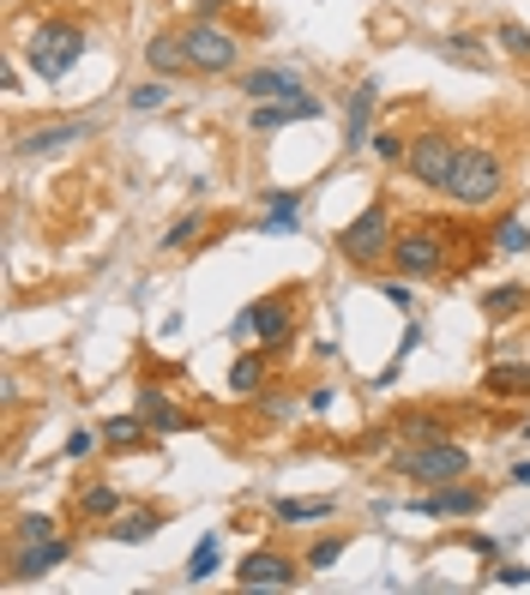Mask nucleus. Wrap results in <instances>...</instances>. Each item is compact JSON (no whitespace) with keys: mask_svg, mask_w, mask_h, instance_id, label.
I'll use <instances>...</instances> for the list:
<instances>
[{"mask_svg":"<svg viewBox=\"0 0 530 595\" xmlns=\"http://www.w3.org/2000/svg\"><path fill=\"white\" fill-rule=\"evenodd\" d=\"M72 559V542L67 535H49V542H7V584L24 589V584H42L49 572H61Z\"/></svg>","mask_w":530,"mask_h":595,"instance_id":"obj_11","label":"nucleus"},{"mask_svg":"<svg viewBox=\"0 0 530 595\" xmlns=\"http://www.w3.org/2000/svg\"><path fill=\"white\" fill-rule=\"evenodd\" d=\"M367 151H374L386 169H404V151H410V132L398 127H374V139H367Z\"/></svg>","mask_w":530,"mask_h":595,"instance_id":"obj_33","label":"nucleus"},{"mask_svg":"<svg viewBox=\"0 0 530 595\" xmlns=\"http://www.w3.org/2000/svg\"><path fill=\"white\" fill-rule=\"evenodd\" d=\"M181 37H187V54H194V72H205V79H224V72L242 67V37H235L229 24L194 19Z\"/></svg>","mask_w":530,"mask_h":595,"instance_id":"obj_8","label":"nucleus"},{"mask_svg":"<svg viewBox=\"0 0 530 595\" xmlns=\"http://www.w3.org/2000/svg\"><path fill=\"white\" fill-rule=\"evenodd\" d=\"M337 404V385H314V391H307V409H314V415H326Z\"/></svg>","mask_w":530,"mask_h":595,"instance_id":"obj_40","label":"nucleus"},{"mask_svg":"<svg viewBox=\"0 0 530 595\" xmlns=\"http://www.w3.org/2000/svg\"><path fill=\"white\" fill-rule=\"evenodd\" d=\"M507 487H530V457H524V464H512V469H507Z\"/></svg>","mask_w":530,"mask_h":595,"instance_id":"obj_45","label":"nucleus"},{"mask_svg":"<svg viewBox=\"0 0 530 595\" xmlns=\"http://www.w3.org/2000/svg\"><path fill=\"white\" fill-rule=\"evenodd\" d=\"M97 445H102V427H72L61 452L72 457V464H79V457H91V452H97Z\"/></svg>","mask_w":530,"mask_h":595,"instance_id":"obj_36","label":"nucleus"},{"mask_svg":"<svg viewBox=\"0 0 530 595\" xmlns=\"http://www.w3.org/2000/svg\"><path fill=\"white\" fill-rule=\"evenodd\" d=\"M398 475L410 487H440V482H464L470 475V452L459 439H434V445H410L398 452Z\"/></svg>","mask_w":530,"mask_h":595,"instance_id":"obj_7","label":"nucleus"},{"mask_svg":"<svg viewBox=\"0 0 530 595\" xmlns=\"http://www.w3.org/2000/svg\"><path fill=\"white\" fill-rule=\"evenodd\" d=\"M459 132L452 127H422V132H410V151H404V175L416 187H429V192H446L452 181V162H459Z\"/></svg>","mask_w":530,"mask_h":595,"instance_id":"obj_6","label":"nucleus"},{"mask_svg":"<svg viewBox=\"0 0 530 595\" xmlns=\"http://www.w3.org/2000/svg\"><path fill=\"white\" fill-rule=\"evenodd\" d=\"M494 584H507V589H530V565H524V559H500V565H494Z\"/></svg>","mask_w":530,"mask_h":595,"instance_id":"obj_37","label":"nucleus"},{"mask_svg":"<svg viewBox=\"0 0 530 595\" xmlns=\"http://www.w3.org/2000/svg\"><path fill=\"white\" fill-rule=\"evenodd\" d=\"M524 307H530V289H524V282H489V289H482V319H489V325L519 319Z\"/></svg>","mask_w":530,"mask_h":595,"instance_id":"obj_24","label":"nucleus"},{"mask_svg":"<svg viewBox=\"0 0 530 595\" xmlns=\"http://www.w3.org/2000/svg\"><path fill=\"white\" fill-rule=\"evenodd\" d=\"M205 211H187V217H175L169 229H164V241H157V252H194V247H205Z\"/></svg>","mask_w":530,"mask_h":595,"instance_id":"obj_27","label":"nucleus"},{"mask_svg":"<svg viewBox=\"0 0 530 595\" xmlns=\"http://www.w3.org/2000/svg\"><path fill=\"white\" fill-rule=\"evenodd\" d=\"M224 565V535H199V547H194V559H187V584H205V577Z\"/></svg>","mask_w":530,"mask_h":595,"instance_id":"obj_30","label":"nucleus"},{"mask_svg":"<svg viewBox=\"0 0 530 595\" xmlns=\"http://www.w3.org/2000/svg\"><path fill=\"white\" fill-rule=\"evenodd\" d=\"M169 97H175V91H169V79H157V72H151L145 85H132V91H127V109H132V115H157Z\"/></svg>","mask_w":530,"mask_h":595,"instance_id":"obj_34","label":"nucleus"},{"mask_svg":"<svg viewBox=\"0 0 530 595\" xmlns=\"http://www.w3.org/2000/svg\"><path fill=\"white\" fill-rule=\"evenodd\" d=\"M344 554H350V529H332V535H320V542L307 547L302 565H307V572H332V565L344 559Z\"/></svg>","mask_w":530,"mask_h":595,"instance_id":"obj_29","label":"nucleus"},{"mask_svg":"<svg viewBox=\"0 0 530 595\" xmlns=\"http://www.w3.org/2000/svg\"><path fill=\"white\" fill-rule=\"evenodd\" d=\"M482 391H489L494 404H530V361H494L489 374H482Z\"/></svg>","mask_w":530,"mask_h":595,"instance_id":"obj_22","label":"nucleus"},{"mask_svg":"<svg viewBox=\"0 0 530 595\" xmlns=\"http://www.w3.org/2000/svg\"><path fill=\"white\" fill-rule=\"evenodd\" d=\"M416 344H422V325H404V337H398V361H404V355H416Z\"/></svg>","mask_w":530,"mask_h":595,"instance_id":"obj_43","label":"nucleus"},{"mask_svg":"<svg viewBox=\"0 0 530 595\" xmlns=\"http://www.w3.org/2000/svg\"><path fill=\"white\" fill-rule=\"evenodd\" d=\"M519 434H524V439H530V415H524V422H519Z\"/></svg>","mask_w":530,"mask_h":595,"instance_id":"obj_46","label":"nucleus"},{"mask_svg":"<svg viewBox=\"0 0 530 595\" xmlns=\"http://www.w3.org/2000/svg\"><path fill=\"white\" fill-rule=\"evenodd\" d=\"M91 132H97V121H85V115H72V121H37V127H24L19 139H12V157H24V162L61 157L79 139H91Z\"/></svg>","mask_w":530,"mask_h":595,"instance_id":"obj_12","label":"nucleus"},{"mask_svg":"<svg viewBox=\"0 0 530 595\" xmlns=\"http://www.w3.org/2000/svg\"><path fill=\"white\" fill-rule=\"evenodd\" d=\"M19 85H24L19 61H7V67H0V91H7V97H19Z\"/></svg>","mask_w":530,"mask_h":595,"instance_id":"obj_42","label":"nucleus"},{"mask_svg":"<svg viewBox=\"0 0 530 595\" xmlns=\"http://www.w3.org/2000/svg\"><path fill=\"white\" fill-rule=\"evenodd\" d=\"M337 512L332 494H277L272 499V524H326Z\"/></svg>","mask_w":530,"mask_h":595,"instance_id":"obj_21","label":"nucleus"},{"mask_svg":"<svg viewBox=\"0 0 530 595\" xmlns=\"http://www.w3.org/2000/svg\"><path fill=\"white\" fill-rule=\"evenodd\" d=\"M85 49H91V31H85L79 19H42V24H31V37L19 42L24 67H31L42 85H61L67 72L85 61Z\"/></svg>","mask_w":530,"mask_h":595,"instance_id":"obj_3","label":"nucleus"},{"mask_svg":"<svg viewBox=\"0 0 530 595\" xmlns=\"http://www.w3.org/2000/svg\"><path fill=\"white\" fill-rule=\"evenodd\" d=\"M132 409L145 415V427H151V434H187V427H194V415L175 404V397H169L157 379H139V385H132Z\"/></svg>","mask_w":530,"mask_h":595,"instance_id":"obj_14","label":"nucleus"},{"mask_svg":"<svg viewBox=\"0 0 530 595\" xmlns=\"http://www.w3.org/2000/svg\"><path fill=\"white\" fill-rule=\"evenodd\" d=\"M145 67H151L157 79H187V72H194L187 37H181V31H157L151 42H145Z\"/></svg>","mask_w":530,"mask_h":595,"instance_id":"obj_19","label":"nucleus"},{"mask_svg":"<svg viewBox=\"0 0 530 595\" xmlns=\"http://www.w3.org/2000/svg\"><path fill=\"white\" fill-rule=\"evenodd\" d=\"M307 577V565L284 547H254L235 559V589H296Z\"/></svg>","mask_w":530,"mask_h":595,"instance_id":"obj_10","label":"nucleus"},{"mask_svg":"<svg viewBox=\"0 0 530 595\" xmlns=\"http://www.w3.org/2000/svg\"><path fill=\"white\" fill-rule=\"evenodd\" d=\"M392 434L410 439V445L452 439V415H440V409H404V415H392Z\"/></svg>","mask_w":530,"mask_h":595,"instance_id":"obj_23","label":"nucleus"},{"mask_svg":"<svg viewBox=\"0 0 530 595\" xmlns=\"http://www.w3.org/2000/svg\"><path fill=\"white\" fill-rule=\"evenodd\" d=\"M452 235L440 222H398V241H392V271L410 277V282H434L452 271Z\"/></svg>","mask_w":530,"mask_h":595,"instance_id":"obj_5","label":"nucleus"},{"mask_svg":"<svg viewBox=\"0 0 530 595\" xmlns=\"http://www.w3.org/2000/svg\"><path fill=\"white\" fill-rule=\"evenodd\" d=\"M97 427H102V452H139L145 434H151L139 409H132V415H109V422H97Z\"/></svg>","mask_w":530,"mask_h":595,"instance_id":"obj_25","label":"nucleus"},{"mask_svg":"<svg viewBox=\"0 0 530 595\" xmlns=\"http://www.w3.org/2000/svg\"><path fill=\"white\" fill-rule=\"evenodd\" d=\"M49 535H61V517L55 512H19L7 542H49Z\"/></svg>","mask_w":530,"mask_h":595,"instance_id":"obj_31","label":"nucleus"},{"mask_svg":"<svg viewBox=\"0 0 530 595\" xmlns=\"http://www.w3.org/2000/svg\"><path fill=\"white\" fill-rule=\"evenodd\" d=\"M434 54L452 67H489V49H482V37L470 31H452V37H434Z\"/></svg>","mask_w":530,"mask_h":595,"instance_id":"obj_28","label":"nucleus"},{"mask_svg":"<svg viewBox=\"0 0 530 595\" xmlns=\"http://www.w3.org/2000/svg\"><path fill=\"white\" fill-rule=\"evenodd\" d=\"M115 512H127L121 487H109V482H91V487H79V517H85V524H109Z\"/></svg>","mask_w":530,"mask_h":595,"instance_id":"obj_26","label":"nucleus"},{"mask_svg":"<svg viewBox=\"0 0 530 595\" xmlns=\"http://www.w3.org/2000/svg\"><path fill=\"white\" fill-rule=\"evenodd\" d=\"M464 547H470L477 559H494V542H489V535H464Z\"/></svg>","mask_w":530,"mask_h":595,"instance_id":"obj_44","label":"nucleus"},{"mask_svg":"<svg viewBox=\"0 0 530 595\" xmlns=\"http://www.w3.org/2000/svg\"><path fill=\"white\" fill-rule=\"evenodd\" d=\"M494 42L512 54V61H530V24H519V19H500V24H494Z\"/></svg>","mask_w":530,"mask_h":595,"instance_id":"obj_35","label":"nucleus"},{"mask_svg":"<svg viewBox=\"0 0 530 595\" xmlns=\"http://www.w3.org/2000/svg\"><path fill=\"white\" fill-rule=\"evenodd\" d=\"M302 222V187H272L265 192V217L254 222V235H296Z\"/></svg>","mask_w":530,"mask_h":595,"instance_id":"obj_20","label":"nucleus"},{"mask_svg":"<svg viewBox=\"0 0 530 595\" xmlns=\"http://www.w3.org/2000/svg\"><path fill=\"white\" fill-rule=\"evenodd\" d=\"M187 7H194V19H217V12H229L235 0H187Z\"/></svg>","mask_w":530,"mask_h":595,"instance_id":"obj_41","label":"nucleus"},{"mask_svg":"<svg viewBox=\"0 0 530 595\" xmlns=\"http://www.w3.org/2000/svg\"><path fill=\"white\" fill-rule=\"evenodd\" d=\"M326 115V102L320 97H277V102H254V115H247V127L254 132H277V127H296V121H320Z\"/></svg>","mask_w":530,"mask_h":595,"instance_id":"obj_17","label":"nucleus"},{"mask_svg":"<svg viewBox=\"0 0 530 595\" xmlns=\"http://www.w3.org/2000/svg\"><path fill=\"white\" fill-rule=\"evenodd\" d=\"M254 404H259L265 415H289V397H284V391H277V385H265V391L254 397Z\"/></svg>","mask_w":530,"mask_h":595,"instance_id":"obj_38","label":"nucleus"},{"mask_svg":"<svg viewBox=\"0 0 530 595\" xmlns=\"http://www.w3.org/2000/svg\"><path fill=\"white\" fill-rule=\"evenodd\" d=\"M296 331H302V295L296 289H272V295H259L254 307H242L229 325V344L242 349V344H259V349H289L296 344Z\"/></svg>","mask_w":530,"mask_h":595,"instance_id":"obj_2","label":"nucleus"},{"mask_svg":"<svg viewBox=\"0 0 530 595\" xmlns=\"http://www.w3.org/2000/svg\"><path fill=\"white\" fill-rule=\"evenodd\" d=\"M446 199L459 205V211H489V205H500L507 199V151L489 139H464L459 162H452Z\"/></svg>","mask_w":530,"mask_h":595,"instance_id":"obj_1","label":"nucleus"},{"mask_svg":"<svg viewBox=\"0 0 530 595\" xmlns=\"http://www.w3.org/2000/svg\"><path fill=\"white\" fill-rule=\"evenodd\" d=\"M235 91L247 102H277V97H302L307 79L296 67H254V72H235Z\"/></svg>","mask_w":530,"mask_h":595,"instance_id":"obj_16","label":"nucleus"},{"mask_svg":"<svg viewBox=\"0 0 530 595\" xmlns=\"http://www.w3.org/2000/svg\"><path fill=\"white\" fill-rule=\"evenodd\" d=\"M164 524H169V505L139 499V505H127V512H115L109 524H97V535H102V542H115V547H139V542H151Z\"/></svg>","mask_w":530,"mask_h":595,"instance_id":"obj_13","label":"nucleus"},{"mask_svg":"<svg viewBox=\"0 0 530 595\" xmlns=\"http://www.w3.org/2000/svg\"><path fill=\"white\" fill-rule=\"evenodd\" d=\"M380 295H386L392 307H410V301H416V289H410V277H404V282H380Z\"/></svg>","mask_w":530,"mask_h":595,"instance_id":"obj_39","label":"nucleus"},{"mask_svg":"<svg viewBox=\"0 0 530 595\" xmlns=\"http://www.w3.org/2000/svg\"><path fill=\"white\" fill-rule=\"evenodd\" d=\"M374 102H380V79L367 72L344 109V151H367V139H374Z\"/></svg>","mask_w":530,"mask_h":595,"instance_id":"obj_18","label":"nucleus"},{"mask_svg":"<svg viewBox=\"0 0 530 595\" xmlns=\"http://www.w3.org/2000/svg\"><path fill=\"white\" fill-rule=\"evenodd\" d=\"M494 252H524L530 247V217L524 211H507V217H500L494 222V241H489Z\"/></svg>","mask_w":530,"mask_h":595,"instance_id":"obj_32","label":"nucleus"},{"mask_svg":"<svg viewBox=\"0 0 530 595\" xmlns=\"http://www.w3.org/2000/svg\"><path fill=\"white\" fill-rule=\"evenodd\" d=\"M489 505V487L482 482H440V487H416L404 512L429 517V524H446V517H477Z\"/></svg>","mask_w":530,"mask_h":595,"instance_id":"obj_9","label":"nucleus"},{"mask_svg":"<svg viewBox=\"0 0 530 595\" xmlns=\"http://www.w3.org/2000/svg\"><path fill=\"white\" fill-rule=\"evenodd\" d=\"M392 241H398V217H392V205H386V199L362 205V211L332 235L337 259L356 265V271H380V265L392 259Z\"/></svg>","mask_w":530,"mask_h":595,"instance_id":"obj_4","label":"nucleus"},{"mask_svg":"<svg viewBox=\"0 0 530 595\" xmlns=\"http://www.w3.org/2000/svg\"><path fill=\"white\" fill-rule=\"evenodd\" d=\"M265 385H272V349L242 344V349H235V361H229V374H224V391L242 397V404H254Z\"/></svg>","mask_w":530,"mask_h":595,"instance_id":"obj_15","label":"nucleus"}]
</instances>
